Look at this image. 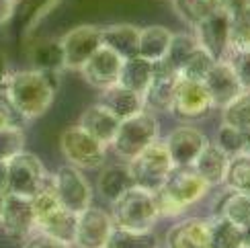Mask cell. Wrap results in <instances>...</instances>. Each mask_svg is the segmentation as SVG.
Instances as JSON below:
<instances>
[{
    "instance_id": "obj_38",
    "label": "cell",
    "mask_w": 250,
    "mask_h": 248,
    "mask_svg": "<svg viewBox=\"0 0 250 248\" xmlns=\"http://www.w3.org/2000/svg\"><path fill=\"white\" fill-rule=\"evenodd\" d=\"M250 41V6L230 17V49L246 47Z\"/></svg>"
},
{
    "instance_id": "obj_44",
    "label": "cell",
    "mask_w": 250,
    "mask_h": 248,
    "mask_svg": "<svg viewBox=\"0 0 250 248\" xmlns=\"http://www.w3.org/2000/svg\"><path fill=\"white\" fill-rule=\"evenodd\" d=\"M10 76H13V70H10L8 60H6V56L0 54V90H4V88H6Z\"/></svg>"
},
{
    "instance_id": "obj_3",
    "label": "cell",
    "mask_w": 250,
    "mask_h": 248,
    "mask_svg": "<svg viewBox=\"0 0 250 248\" xmlns=\"http://www.w3.org/2000/svg\"><path fill=\"white\" fill-rule=\"evenodd\" d=\"M35 213V224L39 232H45L54 238L72 244L74 242V232H76V218L78 213H72L66 209L58 195L51 187V181H47L33 197H31Z\"/></svg>"
},
{
    "instance_id": "obj_29",
    "label": "cell",
    "mask_w": 250,
    "mask_h": 248,
    "mask_svg": "<svg viewBox=\"0 0 250 248\" xmlns=\"http://www.w3.org/2000/svg\"><path fill=\"white\" fill-rule=\"evenodd\" d=\"M105 248H158V238H156V234H152V230L135 232L113 228Z\"/></svg>"
},
{
    "instance_id": "obj_11",
    "label": "cell",
    "mask_w": 250,
    "mask_h": 248,
    "mask_svg": "<svg viewBox=\"0 0 250 248\" xmlns=\"http://www.w3.org/2000/svg\"><path fill=\"white\" fill-rule=\"evenodd\" d=\"M62 51H64V68L80 70L86 60L101 47V27L80 25L60 39Z\"/></svg>"
},
{
    "instance_id": "obj_36",
    "label": "cell",
    "mask_w": 250,
    "mask_h": 248,
    "mask_svg": "<svg viewBox=\"0 0 250 248\" xmlns=\"http://www.w3.org/2000/svg\"><path fill=\"white\" fill-rule=\"evenodd\" d=\"M25 150V133L19 125L0 127V160L6 162Z\"/></svg>"
},
{
    "instance_id": "obj_27",
    "label": "cell",
    "mask_w": 250,
    "mask_h": 248,
    "mask_svg": "<svg viewBox=\"0 0 250 248\" xmlns=\"http://www.w3.org/2000/svg\"><path fill=\"white\" fill-rule=\"evenodd\" d=\"M207 224V248H242V228L215 215Z\"/></svg>"
},
{
    "instance_id": "obj_15",
    "label": "cell",
    "mask_w": 250,
    "mask_h": 248,
    "mask_svg": "<svg viewBox=\"0 0 250 248\" xmlns=\"http://www.w3.org/2000/svg\"><path fill=\"white\" fill-rule=\"evenodd\" d=\"M121 64H123L121 56H117L113 49L101 45L95 54L86 60V64L80 68V74L92 88L105 90L113 84H117Z\"/></svg>"
},
{
    "instance_id": "obj_48",
    "label": "cell",
    "mask_w": 250,
    "mask_h": 248,
    "mask_svg": "<svg viewBox=\"0 0 250 248\" xmlns=\"http://www.w3.org/2000/svg\"><path fill=\"white\" fill-rule=\"evenodd\" d=\"M4 195H6V193L0 191V215H2V207H4Z\"/></svg>"
},
{
    "instance_id": "obj_1",
    "label": "cell",
    "mask_w": 250,
    "mask_h": 248,
    "mask_svg": "<svg viewBox=\"0 0 250 248\" xmlns=\"http://www.w3.org/2000/svg\"><path fill=\"white\" fill-rule=\"evenodd\" d=\"M58 74L39 70H19L13 72L8 84L4 88L6 103L17 115L27 121L41 117L51 107L56 97Z\"/></svg>"
},
{
    "instance_id": "obj_31",
    "label": "cell",
    "mask_w": 250,
    "mask_h": 248,
    "mask_svg": "<svg viewBox=\"0 0 250 248\" xmlns=\"http://www.w3.org/2000/svg\"><path fill=\"white\" fill-rule=\"evenodd\" d=\"M215 58L209 54L207 49H203L201 45H197L191 56L185 60V64L179 68V76L187 78V80H197V82H203V78L207 76V72L211 70V66L215 64Z\"/></svg>"
},
{
    "instance_id": "obj_23",
    "label": "cell",
    "mask_w": 250,
    "mask_h": 248,
    "mask_svg": "<svg viewBox=\"0 0 250 248\" xmlns=\"http://www.w3.org/2000/svg\"><path fill=\"white\" fill-rule=\"evenodd\" d=\"M138 43H140V29L135 25L119 23L101 29V45L113 49L123 60L138 56Z\"/></svg>"
},
{
    "instance_id": "obj_35",
    "label": "cell",
    "mask_w": 250,
    "mask_h": 248,
    "mask_svg": "<svg viewBox=\"0 0 250 248\" xmlns=\"http://www.w3.org/2000/svg\"><path fill=\"white\" fill-rule=\"evenodd\" d=\"M199 45L197 43V37L193 33H172L168 51H166V62L179 72V68L185 64V60L191 56V51Z\"/></svg>"
},
{
    "instance_id": "obj_12",
    "label": "cell",
    "mask_w": 250,
    "mask_h": 248,
    "mask_svg": "<svg viewBox=\"0 0 250 248\" xmlns=\"http://www.w3.org/2000/svg\"><path fill=\"white\" fill-rule=\"evenodd\" d=\"M193 29L197 43L209 51L215 60H226L228 51H230V15L215 8Z\"/></svg>"
},
{
    "instance_id": "obj_9",
    "label": "cell",
    "mask_w": 250,
    "mask_h": 248,
    "mask_svg": "<svg viewBox=\"0 0 250 248\" xmlns=\"http://www.w3.org/2000/svg\"><path fill=\"white\" fill-rule=\"evenodd\" d=\"M51 187H54L58 199L66 209L72 213H80L92 205V187L82 174L80 168L66 164L60 166L51 177Z\"/></svg>"
},
{
    "instance_id": "obj_8",
    "label": "cell",
    "mask_w": 250,
    "mask_h": 248,
    "mask_svg": "<svg viewBox=\"0 0 250 248\" xmlns=\"http://www.w3.org/2000/svg\"><path fill=\"white\" fill-rule=\"evenodd\" d=\"M60 148L66 160L80 170L101 168L107 158V146L95 140L80 125L66 127L60 138Z\"/></svg>"
},
{
    "instance_id": "obj_2",
    "label": "cell",
    "mask_w": 250,
    "mask_h": 248,
    "mask_svg": "<svg viewBox=\"0 0 250 248\" xmlns=\"http://www.w3.org/2000/svg\"><path fill=\"white\" fill-rule=\"evenodd\" d=\"M207 191H209V187L193 166H174L168 172L164 185L154 193L158 213L166 215V218L179 215L187 207L203 199Z\"/></svg>"
},
{
    "instance_id": "obj_5",
    "label": "cell",
    "mask_w": 250,
    "mask_h": 248,
    "mask_svg": "<svg viewBox=\"0 0 250 248\" xmlns=\"http://www.w3.org/2000/svg\"><path fill=\"white\" fill-rule=\"evenodd\" d=\"M127 164L135 187H142L152 193L162 187L168 172L174 168L170 154L166 150V144L160 140H154L148 148H144Z\"/></svg>"
},
{
    "instance_id": "obj_37",
    "label": "cell",
    "mask_w": 250,
    "mask_h": 248,
    "mask_svg": "<svg viewBox=\"0 0 250 248\" xmlns=\"http://www.w3.org/2000/svg\"><path fill=\"white\" fill-rule=\"evenodd\" d=\"M226 62L234 70L240 86L244 90H250V49H246V47L230 49L226 56Z\"/></svg>"
},
{
    "instance_id": "obj_43",
    "label": "cell",
    "mask_w": 250,
    "mask_h": 248,
    "mask_svg": "<svg viewBox=\"0 0 250 248\" xmlns=\"http://www.w3.org/2000/svg\"><path fill=\"white\" fill-rule=\"evenodd\" d=\"M15 115H17V113L13 111V107H10L8 103L0 101V127H4V125H17V123H15Z\"/></svg>"
},
{
    "instance_id": "obj_25",
    "label": "cell",
    "mask_w": 250,
    "mask_h": 248,
    "mask_svg": "<svg viewBox=\"0 0 250 248\" xmlns=\"http://www.w3.org/2000/svg\"><path fill=\"white\" fill-rule=\"evenodd\" d=\"M172 39V31L162 25H150L140 29V43H138V56L148 62H160L166 58Z\"/></svg>"
},
{
    "instance_id": "obj_16",
    "label": "cell",
    "mask_w": 250,
    "mask_h": 248,
    "mask_svg": "<svg viewBox=\"0 0 250 248\" xmlns=\"http://www.w3.org/2000/svg\"><path fill=\"white\" fill-rule=\"evenodd\" d=\"M203 86L207 90V95H209L211 107H220V109L230 105L244 90L240 86V82H238L234 70L230 68V64L226 60H217L211 66V70L203 78Z\"/></svg>"
},
{
    "instance_id": "obj_33",
    "label": "cell",
    "mask_w": 250,
    "mask_h": 248,
    "mask_svg": "<svg viewBox=\"0 0 250 248\" xmlns=\"http://www.w3.org/2000/svg\"><path fill=\"white\" fill-rule=\"evenodd\" d=\"M222 218L230 220L236 226H246L250 222V195L248 193H236L232 191V195L222 203Z\"/></svg>"
},
{
    "instance_id": "obj_26",
    "label": "cell",
    "mask_w": 250,
    "mask_h": 248,
    "mask_svg": "<svg viewBox=\"0 0 250 248\" xmlns=\"http://www.w3.org/2000/svg\"><path fill=\"white\" fill-rule=\"evenodd\" d=\"M152 72H154V64L148 60H144L140 56H133L123 60L121 64V72L117 78V84L129 88L133 92H140L144 95V90L148 88L150 80H152Z\"/></svg>"
},
{
    "instance_id": "obj_49",
    "label": "cell",
    "mask_w": 250,
    "mask_h": 248,
    "mask_svg": "<svg viewBox=\"0 0 250 248\" xmlns=\"http://www.w3.org/2000/svg\"><path fill=\"white\" fill-rule=\"evenodd\" d=\"M246 49H250V41H248V43H246Z\"/></svg>"
},
{
    "instance_id": "obj_39",
    "label": "cell",
    "mask_w": 250,
    "mask_h": 248,
    "mask_svg": "<svg viewBox=\"0 0 250 248\" xmlns=\"http://www.w3.org/2000/svg\"><path fill=\"white\" fill-rule=\"evenodd\" d=\"M215 146H220L228 156H236V154L242 152V131L222 123V127L217 129Z\"/></svg>"
},
{
    "instance_id": "obj_21",
    "label": "cell",
    "mask_w": 250,
    "mask_h": 248,
    "mask_svg": "<svg viewBox=\"0 0 250 248\" xmlns=\"http://www.w3.org/2000/svg\"><path fill=\"white\" fill-rule=\"evenodd\" d=\"M101 105L107 107L119 121L138 115L144 111V97L140 92H133L121 84H113L105 90H101Z\"/></svg>"
},
{
    "instance_id": "obj_32",
    "label": "cell",
    "mask_w": 250,
    "mask_h": 248,
    "mask_svg": "<svg viewBox=\"0 0 250 248\" xmlns=\"http://www.w3.org/2000/svg\"><path fill=\"white\" fill-rule=\"evenodd\" d=\"M222 111H224L222 119L226 125H232L236 129H248L250 127V90H242Z\"/></svg>"
},
{
    "instance_id": "obj_6",
    "label": "cell",
    "mask_w": 250,
    "mask_h": 248,
    "mask_svg": "<svg viewBox=\"0 0 250 248\" xmlns=\"http://www.w3.org/2000/svg\"><path fill=\"white\" fill-rule=\"evenodd\" d=\"M154 140H158V121H156L154 113L144 109L138 115L127 117L119 123L111 146L117 156L131 160L144 148H148Z\"/></svg>"
},
{
    "instance_id": "obj_41",
    "label": "cell",
    "mask_w": 250,
    "mask_h": 248,
    "mask_svg": "<svg viewBox=\"0 0 250 248\" xmlns=\"http://www.w3.org/2000/svg\"><path fill=\"white\" fill-rule=\"evenodd\" d=\"M248 6H250V0H217V8L224 10V13L230 17L242 13Z\"/></svg>"
},
{
    "instance_id": "obj_14",
    "label": "cell",
    "mask_w": 250,
    "mask_h": 248,
    "mask_svg": "<svg viewBox=\"0 0 250 248\" xmlns=\"http://www.w3.org/2000/svg\"><path fill=\"white\" fill-rule=\"evenodd\" d=\"M0 228L10 238L27 240L31 234L37 230L33 205L29 197L6 193L4 195V207L0 215Z\"/></svg>"
},
{
    "instance_id": "obj_50",
    "label": "cell",
    "mask_w": 250,
    "mask_h": 248,
    "mask_svg": "<svg viewBox=\"0 0 250 248\" xmlns=\"http://www.w3.org/2000/svg\"><path fill=\"white\" fill-rule=\"evenodd\" d=\"M72 248H74V246H72Z\"/></svg>"
},
{
    "instance_id": "obj_22",
    "label": "cell",
    "mask_w": 250,
    "mask_h": 248,
    "mask_svg": "<svg viewBox=\"0 0 250 248\" xmlns=\"http://www.w3.org/2000/svg\"><path fill=\"white\" fill-rule=\"evenodd\" d=\"M166 248H207V224L195 218L176 222L166 232Z\"/></svg>"
},
{
    "instance_id": "obj_20",
    "label": "cell",
    "mask_w": 250,
    "mask_h": 248,
    "mask_svg": "<svg viewBox=\"0 0 250 248\" xmlns=\"http://www.w3.org/2000/svg\"><path fill=\"white\" fill-rule=\"evenodd\" d=\"M228 162H230V156L220 146L207 142L203 150L199 152V156L195 158L193 168L205 181L207 187H217V185H224Z\"/></svg>"
},
{
    "instance_id": "obj_10",
    "label": "cell",
    "mask_w": 250,
    "mask_h": 248,
    "mask_svg": "<svg viewBox=\"0 0 250 248\" xmlns=\"http://www.w3.org/2000/svg\"><path fill=\"white\" fill-rule=\"evenodd\" d=\"M179 82V72H176L166 60L154 62V72L148 88L144 90V109L150 113H166L172 111L174 90Z\"/></svg>"
},
{
    "instance_id": "obj_18",
    "label": "cell",
    "mask_w": 250,
    "mask_h": 248,
    "mask_svg": "<svg viewBox=\"0 0 250 248\" xmlns=\"http://www.w3.org/2000/svg\"><path fill=\"white\" fill-rule=\"evenodd\" d=\"M211 107L209 95L203 86V82L197 80H187L179 76L174 90V101H172V113L183 119H195L205 115Z\"/></svg>"
},
{
    "instance_id": "obj_34",
    "label": "cell",
    "mask_w": 250,
    "mask_h": 248,
    "mask_svg": "<svg viewBox=\"0 0 250 248\" xmlns=\"http://www.w3.org/2000/svg\"><path fill=\"white\" fill-rule=\"evenodd\" d=\"M174 10L185 23L197 25L199 21H203L211 10L217 8V0H172Z\"/></svg>"
},
{
    "instance_id": "obj_46",
    "label": "cell",
    "mask_w": 250,
    "mask_h": 248,
    "mask_svg": "<svg viewBox=\"0 0 250 248\" xmlns=\"http://www.w3.org/2000/svg\"><path fill=\"white\" fill-rule=\"evenodd\" d=\"M0 191L6 193V162L0 160Z\"/></svg>"
},
{
    "instance_id": "obj_7",
    "label": "cell",
    "mask_w": 250,
    "mask_h": 248,
    "mask_svg": "<svg viewBox=\"0 0 250 248\" xmlns=\"http://www.w3.org/2000/svg\"><path fill=\"white\" fill-rule=\"evenodd\" d=\"M47 181L43 162L35 154L23 150L6 160V193L31 199Z\"/></svg>"
},
{
    "instance_id": "obj_40",
    "label": "cell",
    "mask_w": 250,
    "mask_h": 248,
    "mask_svg": "<svg viewBox=\"0 0 250 248\" xmlns=\"http://www.w3.org/2000/svg\"><path fill=\"white\" fill-rule=\"evenodd\" d=\"M25 248H72V244L62 242V240L54 238V236H49V234H45V232L35 230V232L27 238Z\"/></svg>"
},
{
    "instance_id": "obj_47",
    "label": "cell",
    "mask_w": 250,
    "mask_h": 248,
    "mask_svg": "<svg viewBox=\"0 0 250 248\" xmlns=\"http://www.w3.org/2000/svg\"><path fill=\"white\" fill-rule=\"evenodd\" d=\"M242 248H250V222L242 226Z\"/></svg>"
},
{
    "instance_id": "obj_4",
    "label": "cell",
    "mask_w": 250,
    "mask_h": 248,
    "mask_svg": "<svg viewBox=\"0 0 250 248\" xmlns=\"http://www.w3.org/2000/svg\"><path fill=\"white\" fill-rule=\"evenodd\" d=\"M111 205H113L111 220L115 228L146 232V230H152L154 224L160 218L154 193L146 191L142 187H135V185L129 187Z\"/></svg>"
},
{
    "instance_id": "obj_19",
    "label": "cell",
    "mask_w": 250,
    "mask_h": 248,
    "mask_svg": "<svg viewBox=\"0 0 250 248\" xmlns=\"http://www.w3.org/2000/svg\"><path fill=\"white\" fill-rule=\"evenodd\" d=\"M119 123L121 121L113 115L107 107H103L101 103L84 109V113H82L80 119H78V125L84 129L88 136L99 140L101 144H105V146H111V142L117 133Z\"/></svg>"
},
{
    "instance_id": "obj_24",
    "label": "cell",
    "mask_w": 250,
    "mask_h": 248,
    "mask_svg": "<svg viewBox=\"0 0 250 248\" xmlns=\"http://www.w3.org/2000/svg\"><path fill=\"white\" fill-rule=\"evenodd\" d=\"M133 187V179L129 172V164H109L99 172L97 191L105 201L113 203L117 197Z\"/></svg>"
},
{
    "instance_id": "obj_13",
    "label": "cell",
    "mask_w": 250,
    "mask_h": 248,
    "mask_svg": "<svg viewBox=\"0 0 250 248\" xmlns=\"http://www.w3.org/2000/svg\"><path fill=\"white\" fill-rule=\"evenodd\" d=\"M113 220L101 207H86L76 218V232L72 246L76 248H105L109 234L113 232Z\"/></svg>"
},
{
    "instance_id": "obj_28",
    "label": "cell",
    "mask_w": 250,
    "mask_h": 248,
    "mask_svg": "<svg viewBox=\"0 0 250 248\" xmlns=\"http://www.w3.org/2000/svg\"><path fill=\"white\" fill-rule=\"evenodd\" d=\"M29 60L33 70L58 74L64 68V51H62L60 39H43L35 43L29 51Z\"/></svg>"
},
{
    "instance_id": "obj_17",
    "label": "cell",
    "mask_w": 250,
    "mask_h": 248,
    "mask_svg": "<svg viewBox=\"0 0 250 248\" xmlns=\"http://www.w3.org/2000/svg\"><path fill=\"white\" fill-rule=\"evenodd\" d=\"M164 144L174 166H193L195 158L199 156V152L203 150L207 140L201 129L191 125H181L168 133Z\"/></svg>"
},
{
    "instance_id": "obj_42",
    "label": "cell",
    "mask_w": 250,
    "mask_h": 248,
    "mask_svg": "<svg viewBox=\"0 0 250 248\" xmlns=\"http://www.w3.org/2000/svg\"><path fill=\"white\" fill-rule=\"evenodd\" d=\"M17 2L19 0H0V27L6 25L10 19H13L15 10H17Z\"/></svg>"
},
{
    "instance_id": "obj_30",
    "label": "cell",
    "mask_w": 250,
    "mask_h": 248,
    "mask_svg": "<svg viewBox=\"0 0 250 248\" xmlns=\"http://www.w3.org/2000/svg\"><path fill=\"white\" fill-rule=\"evenodd\" d=\"M224 185H228V187L236 193H248L250 195V156L248 154L230 156Z\"/></svg>"
},
{
    "instance_id": "obj_45",
    "label": "cell",
    "mask_w": 250,
    "mask_h": 248,
    "mask_svg": "<svg viewBox=\"0 0 250 248\" xmlns=\"http://www.w3.org/2000/svg\"><path fill=\"white\" fill-rule=\"evenodd\" d=\"M240 131H242V152L240 154H248L250 156V127L240 129Z\"/></svg>"
}]
</instances>
